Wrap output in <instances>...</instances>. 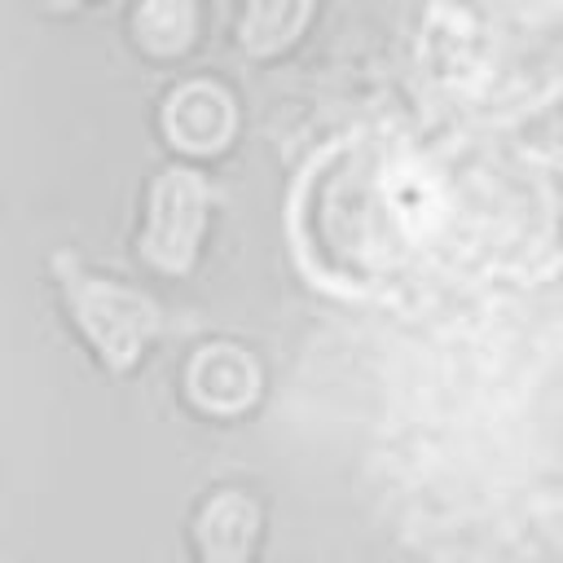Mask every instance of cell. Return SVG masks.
Instances as JSON below:
<instances>
[{"label":"cell","instance_id":"3957f363","mask_svg":"<svg viewBox=\"0 0 563 563\" xmlns=\"http://www.w3.org/2000/svg\"><path fill=\"white\" fill-rule=\"evenodd\" d=\"M62 277H66V290H70V303H75L84 330L106 352V361L114 369H123L136 356V347L150 339V330L158 325V312L132 290H119L106 282H84L70 268H62Z\"/></svg>","mask_w":563,"mask_h":563},{"label":"cell","instance_id":"277c9868","mask_svg":"<svg viewBox=\"0 0 563 563\" xmlns=\"http://www.w3.org/2000/svg\"><path fill=\"white\" fill-rule=\"evenodd\" d=\"M202 180L172 172L158 180L154 189V216H150V238L145 251L150 260H158L163 268H185L198 242V224H202Z\"/></svg>","mask_w":563,"mask_h":563},{"label":"cell","instance_id":"52a82bcc","mask_svg":"<svg viewBox=\"0 0 563 563\" xmlns=\"http://www.w3.org/2000/svg\"><path fill=\"white\" fill-rule=\"evenodd\" d=\"M308 0H251L246 9V48L251 53H273L303 26Z\"/></svg>","mask_w":563,"mask_h":563},{"label":"cell","instance_id":"5b68a950","mask_svg":"<svg viewBox=\"0 0 563 563\" xmlns=\"http://www.w3.org/2000/svg\"><path fill=\"white\" fill-rule=\"evenodd\" d=\"M251 532H255V506L246 497H216L202 519L207 563H246Z\"/></svg>","mask_w":563,"mask_h":563},{"label":"cell","instance_id":"8992f818","mask_svg":"<svg viewBox=\"0 0 563 563\" xmlns=\"http://www.w3.org/2000/svg\"><path fill=\"white\" fill-rule=\"evenodd\" d=\"M172 110H180V114H172V136L180 145H216L233 128V110L224 106V97L211 92V84L185 88Z\"/></svg>","mask_w":563,"mask_h":563},{"label":"cell","instance_id":"7a4b0ae2","mask_svg":"<svg viewBox=\"0 0 563 563\" xmlns=\"http://www.w3.org/2000/svg\"><path fill=\"white\" fill-rule=\"evenodd\" d=\"M409 189V167L378 145H347L339 158L330 154L325 180L308 185L303 207L312 268H325L339 286H352V273L361 286H374L383 273L400 268L422 229L418 202L405 198Z\"/></svg>","mask_w":563,"mask_h":563},{"label":"cell","instance_id":"6da1fadb","mask_svg":"<svg viewBox=\"0 0 563 563\" xmlns=\"http://www.w3.org/2000/svg\"><path fill=\"white\" fill-rule=\"evenodd\" d=\"M435 92L475 114H519L563 88V0H435Z\"/></svg>","mask_w":563,"mask_h":563}]
</instances>
